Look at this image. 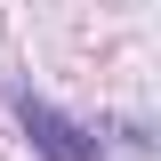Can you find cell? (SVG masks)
I'll return each mask as SVG.
<instances>
[{"instance_id":"1","label":"cell","mask_w":161,"mask_h":161,"mask_svg":"<svg viewBox=\"0 0 161 161\" xmlns=\"http://www.w3.org/2000/svg\"><path fill=\"white\" fill-rule=\"evenodd\" d=\"M8 113H16V137L32 145L40 161H105V137L89 129L80 113H64V105H48L40 89H8Z\"/></svg>"}]
</instances>
